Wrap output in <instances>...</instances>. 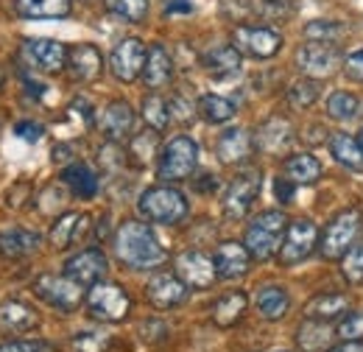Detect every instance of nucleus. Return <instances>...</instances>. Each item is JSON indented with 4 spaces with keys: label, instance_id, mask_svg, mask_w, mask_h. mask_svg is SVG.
Wrapping results in <instances>:
<instances>
[{
    "label": "nucleus",
    "instance_id": "18",
    "mask_svg": "<svg viewBox=\"0 0 363 352\" xmlns=\"http://www.w3.org/2000/svg\"><path fill=\"white\" fill-rule=\"evenodd\" d=\"M40 327V313L28 302L6 299L0 302V333L3 336H26Z\"/></svg>",
    "mask_w": 363,
    "mask_h": 352
},
{
    "label": "nucleus",
    "instance_id": "12",
    "mask_svg": "<svg viewBox=\"0 0 363 352\" xmlns=\"http://www.w3.org/2000/svg\"><path fill=\"white\" fill-rule=\"evenodd\" d=\"M145 53L148 50H145L143 40H137V37L121 40V43L112 48V53H109V70H112V76L118 82H123V84L137 82L143 76V67H145Z\"/></svg>",
    "mask_w": 363,
    "mask_h": 352
},
{
    "label": "nucleus",
    "instance_id": "46",
    "mask_svg": "<svg viewBox=\"0 0 363 352\" xmlns=\"http://www.w3.org/2000/svg\"><path fill=\"white\" fill-rule=\"evenodd\" d=\"M168 104H171V118H177V121H182V123L193 121V115L199 112V106H193V101H187L184 92H177Z\"/></svg>",
    "mask_w": 363,
    "mask_h": 352
},
{
    "label": "nucleus",
    "instance_id": "51",
    "mask_svg": "<svg viewBox=\"0 0 363 352\" xmlns=\"http://www.w3.org/2000/svg\"><path fill=\"white\" fill-rule=\"evenodd\" d=\"M327 352H363V341H344V344H338V347Z\"/></svg>",
    "mask_w": 363,
    "mask_h": 352
},
{
    "label": "nucleus",
    "instance_id": "4",
    "mask_svg": "<svg viewBox=\"0 0 363 352\" xmlns=\"http://www.w3.org/2000/svg\"><path fill=\"white\" fill-rule=\"evenodd\" d=\"M199 165V145L193 137L177 134L160 148V163H157V176L162 182H184L193 176Z\"/></svg>",
    "mask_w": 363,
    "mask_h": 352
},
{
    "label": "nucleus",
    "instance_id": "47",
    "mask_svg": "<svg viewBox=\"0 0 363 352\" xmlns=\"http://www.w3.org/2000/svg\"><path fill=\"white\" fill-rule=\"evenodd\" d=\"M140 339L143 341H148V344H157V341H162V339H168V324H162V321H143L140 324Z\"/></svg>",
    "mask_w": 363,
    "mask_h": 352
},
{
    "label": "nucleus",
    "instance_id": "7",
    "mask_svg": "<svg viewBox=\"0 0 363 352\" xmlns=\"http://www.w3.org/2000/svg\"><path fill=\"white\" fill-rule=\"evenodd\" d=\"M84 291L87 288L79 285L76 280H70L67 274H40L34 280V294L45 305H50L53 310H62V313H73L79 308L87 299Z\"/></svg>",
    "mask_w": 363,
    "mask_h": 352
},
{
    "label": "nucleus",
    "instance_id": "50",
    "mask_svg": "<svg viewBox=\"0 0 363 352\" xmlns=\"http://www.w3.org/2000/svg\"><path fill=\"white\" fill-rule=\"evenodd\" d=\"M14 134H17L20 140H26V143H37V140L43 137V126H40V123H31V121H20V123L14 126Z\"/></svg>",
    "mask_w": 363,
    "mask_h": 352
},
{
    "label": "nucleus",
    "instance_id": "21",
    "mask_svg": "<svg viewBox=\"0 0 363 352\" xmlns=\"http://www.w3.org/2000/svg\"><path fill=\"white\" fill-rule=\"evenodd\" d=\"M67 70L76 82H95L104 73V56L95 45H76L67 50Z\"/></svg>",
    "mask_w": 363,
    "mask_h": 352
},
{
    "label": "nucleus",
    "instance_id": "11",
    "mask_svg": "<svg viewBox=\"0 0 363 352\" xmlns=\"http://www.w3.org/2000/svg\"><path fill=\"white\" fill-rule=\"evenodd\" d=\"M344 56L335 45L330 43H308L296 50V65L299 70L308 76V79H324V76H333L338 67H341Z\"/></svg>",
    "mask_w": 363,
    "mask_h": 352
},
{
    "label": "nucleus",
    "instance_id": "1",
    "mask_svg": "<svg viewBox=\"0 0 363 352\" xmlns=\"http://www.w3.org/2000/svg\"><path fill=\"white\" fill-rule=\"evenodd\" d=\"M112 246H115V258L132 271H151L168 260L165 246L160 243L154 229L143 221H123L115 229Z\"/></svg>",
    "mask_w": 363,
    "mask_h": 352
},
{
    "label": "nucleus",
    "instance_id": "15",
    "mask_svg": "<svg viewBox=\"0 0 363 352\" xmlns=\"http://www.w3.org/2000/svg\"><path fill=\"white\" fill-rule=\"evenodd\" d=\"M106 271H109V260L95 246L82 249V252H76L73 258L65 260V274L70 280H76L79 285H84V288H92L95 282H101L106 277Z\"/></svg>",
    "mask_w": 363,
    "mask_h": 352
},
{
    "label": "nucleus",
    "instance_id": "45",
    "mask_svg": "<svg viewBox=\"0 0 363 352\" xmlns=\"http://www.w3.org/2000/svg\"><path fill=\"white\" fill-rule=\"evenodd\" d=\"M0 352H56V347L45 339H14V341H3Z\"/></svg>",
    "mask_w": 363,
    "mask_h": 352
},
{
    "label": "nucleus",
    "instance_id": "5",
    "mask_svg": "<svg viewBox=\"0 0 363 352\" xmlns=\"http://www.w3.org/2000/svg\"><path fill=\"white\" fill-rule=\"evenodd\" d=\"M87 313H90L95 321H106V324H118L123 319H129L132 313V297L126 294L123 285L118 282H95L90 291H87Z\"/></svg>",
    "mask_w": 363,
    "mask_h": 352
},
{
    "label": "nucleus",
    "instance_id": "52",
    "mask_svg": "<svg viewBox=\"0 0 363 352\" xmlns=\"http://www.w3.org/2000/svg\"><path fill=\"white\" fill-rule=\"evenodd\" d=\"M193 6H190V0H174V3H168V14H174V11H190Z\"/></svg>",
    "mask_w": 363,
    "mask_h": 352
},
{
    "label": "nucleus",
    "instance_id": "13",
    "mask_svg": "<svg viewBox=\"0 0 363 352\" xmlns=\"http://www.w3.org/2000/svg\"><path fill=\"white\" fill-rule=\"evenodd\" d=\"M174 274L179 277L187 288H210L218 274H216V260L204 255L201 249H184L174 260Z\"/></svg>",
    "mask_w": 363,
    "mask_h": 352
},
{
    "label": "nucleus",
    "instance_id": "10",
    "mask_svg": "<svg viewBox=\"0 0 363 352\" xmlns=\"http://www.w3.org/2000/svg\"><path fill=\"white\" fill-rule=\"evenodd\" d=\"M232 45L252 59H272L282 48V34L266 26H238L232 31Z\"/></svg>",
    "mask_w": 363,
    "mask_h": 352
},
{
    "label": "nucleus",
    "instance_id": "8",
    "mask_svg": "<svg viewBox=\"0 0 363 352\" xmlns=\"http://www.w3.org/2000/svg\"><path fill=\"white\" fill-rule=\"evenodd\" d=\"M263 187V174L260 168H246L235 176L224 190V199H221V210L229 221H240L249 216L257 193Z\"/></svg>",
    "mask_w": 363,
    "mask_h": 352
},
{
    "label": "nucleus",
    "instance_id": "49",
    "mask_svg": "<svg viewBox=\"0 0 363 352\" xmlns=\"http://www.w3.org/2000/svg\"><path fill=\"white\" fill-rule=\"evenodd\" d=\"M294 190H296V185H294L288 176H277V179H274V196H277V202L288 204V202L294 199Z\"/></svg>",
    "mask_w": 363,
    "mask_h": 352
},
{
    "label": "nucleus",
    "instance_id": "40",
    "mask_svg": "<svg viewBox=\"0 0 363 352\" xmlns=\"http://www.w3.org/2000/svg\"><path fill=\"white\" fill-rule=\"evenodd\" d=\"M344 34H347V28H344L341 23H330V20H313V23L305 26V37H308L311 43L335 45Z\"/></svg>",
    "mask_w": 363,
    "mask_h": 352
},
{
    "label": "nucleus",
    "instance_id": "54",
    "mask_svg": "<svg viewBox=\"0 0 363 352\" xmlns=\"http://www.w3.org/2000/svg\"><path fill=\"white\" fill-rule=\"evenodd\" d=\"M358 143H361V151H363V129H361V134H358Z\"/></svg>",
    "mask_w": 363,
    "mask_h": 352
},
{
    "label": "nucleus",
    "instance_id": "2",
    "mask_svg": "<svg viewBox=\"0 0 363 352\" xmlns=\"http://www.w3.org/2000/svg\"><path fill=\"white\" fill-rule=\"evenodd\" d=\"M137 213L143 216V221H148V224L174 226V224L187 219L190 207H187V199H184L182 190L171 187V185H157V187H148V190L140 193Z\"/></svg>",
    "mask_w": 363,
    "mask_h": 352
},
{
    "label": "nucleus",
    "instance_id": "44",
    "mask_svg": "<svg viewBox=\"0 0 363 352\" xmlns=\"http://www.w3.org/2000/svg\"><path fill=\"white\" fill-rule=\"evenodd\" d=\"M335 336L344 339V341H361L363 339V313H347V316L338 321Z\"/></svg>",
    "mask_w": 363,
    "mask_h": 352
},
{
    "label": "nucleus",
    "instance_id": "55",
    "mask_svg": "<svg viewBox=\"0 0 363 352\" xmlns=\"http://www.w3.org/2000/svg\"><path fill=\"white\" fill-rule=\"evenodd\" d=\"M274 352H291V350H274Z\"/></svg>",
    "mask_w": 363,
    "mask_h": 352
},
{
    "label": "nucleus",
    "instance_id": "25",
    "mask_svg": "<svg viewBox=\"0 0 363 352\" xmlns=\"http://www.w3.org/2000/svg\"><path fill=\"white\" fill-rule=\"evenodd\" d=\"M252 151H255V137L246 132V129L235 126V129H227V132L218 134L216 154H218V160H221V163H227V165L246 163Z\"/></svg>",
    "mask_w": 363,
    "mask_h": 352
},
{
    "label": "nucleus",
    "instance_id": "16",
    "mask_svg": "<svg viewBox=\"0 0 363 352\" xmlns=\"http://www.w3.org/2000/svg\"><path fill=\"white\" fill-rule=\"evenodd\" d=\"M23 56L28 59L31 67L43 70V73H59L67 67V48L59 40H48V37H34L23 43Z\"/></svg>",
    "mask_w": 363,
    "mask_h": 352
},
{
    "label": "nucleus",
    "instance_id": "38",
    "mask_svg": "<svg viewBox=\"0 0 363 352\" xmlns=\"http://www.w3.org/2000/svg\"><path fill=\"white\" fill-rule=\"evenodd\" d=\"M112 336L104 333V330H84V333H76L70 347L73 352H109L112 350Z\"/></svg>",
    "mask_w": 363,
    "mask_h": 352
},
{
    "label": "nucleus",
    "instance_id": "41",
    "mask_svg": "<svg viewBox=\"0 0 363 352\" xmlns=\"http://www.w3.org/2000/svg\"><path fill=\"white\" fill-rule=\"evenodd\" d=\"M157 145H160V137H157L154 129H148V132L135 134V137H132V143H129V154L135 157L137 165H145L148 160L160 157V154H157Z\"/></svg>",
    "mask_w": 363,
    "mask_h": 352
},
{
    "label": "nucleus",
    "instance_id": "33",
    "mask_svg": "<svg viewBox=\"0 0 363 352\" xmlns=\"http://www.w3.org/2000/svg\"><path fill=\"white\" fill-rule=\"evenodd\" d=\"M350 310V299L344 297V294H318L313 297L311 302H308V308H305V319H316V321H333V319H338L341 313H347Z\"/></svg>",
    "mask_w": 363,
    "mask_h": 352
},
{
    "label": "nucleus",
    "instance_id": "48",
    "mask_svg": "<svg viewBox=\"0 0 363 352\" xmlns=\"http://www.w3.org/2000/svg\"><path fill=\"white\" fill-rule=\"evenodd\" d=\"M344 70H347V76H350V79L363 82V48L361 50H352V53L344 59Z\"/></svg>",
    "mask_w": 363,
    "mask_h": 352
},
{
    "label": "nucleus",
    "instance_id": "9",
    "mask_svg": "<svg viewBox=\"0 0 363 352\" xmlns=\"http://www.w3.org/2000/svg\"><path fill=\"white\" fill-rule=\"evenodd\" d=\"M318 246V229L311 219H296L288 221V229H285V238H282V246L277 252L279 263L282 265H296L302 260H308Z\"/></svg>",
    "mask_w": 363,
    "mask_h": 352
},
{
    "label": "nucleus",
    "instance_id": "29",
    "mask_svg": "<svg viewBox=\"0 0 363 352\" xmlns=\"http://www.w3.org/2000/svg\"><path fill=\"white\" fill-rule=\"evenodd\" d=\"M14 6L28 20H59L70 14L73 0H14Z\"/></svg>",
    "mask_w": 363,
    "mask_h": 352
},
{
    "label": "nucleus",
    "instance_id": "30",
    "mask_svg": "<svg viewBox=\"0 0 363 352\" xmlns=\"http://www.w3.org/2000/svg\"><path fill=\"white\" fill-rule=\"evenodd\" d=\"M70 190H73V196H79V199H92L95 193H98V174L92 171L90 165H84V163H70L62 176H59Z\"/></svg>",
    "mask_w": 363,
    "mask_h": 352
},
{
    "label": "nucleus",
    "instance_id": "3",
    "mask_svg": "<svg viewBox=\"0 0 363 352\" xmlns=\"http://www.w3.org/2000/svg\"><path fill=\"white\" fill-rule=\"evenodd\" d=\"M285 229H288V219L282 210H263L260 216H255V221L246 226V238H243L252 260H272L282 246Z\"/></svg>",
    "mask_w": 363,
    "mask_h": 352
},
{
    "label": "nucleus",
    "instance_id": "31",
    "mask_svg": "<svg viewBox=\"0 0 363 352\" xmlns=\"http://www.w3.org/2000/svg\"><path fill=\"white\" fill-rule=\"evenodd\" d=\"M282 174L288 176L294 185H313L321 176V163L313 154L302 151V154H291L282 165Z\"/></svg>",
    "mask_w": 363,
    "mask_h": 352
},
{
    "label": "nucleus",
    "instance_id": "37",
    "mask_svg": "<svg viewBox=\"0 0 363 352\" xmlns=\"http://www.w3.org/2000/svg\"><path fill=\"white\" fill-rule=\"evenodd\" d=\"M358 109H361L358 95L347 92V89H338V92H333V95L327 98V115H330L333 121H352V118L358 115Z\"/></svg>",
    "mask_w": 363,
    "mask_h": 352
},
{
    "label": "nucleus",
    "instance_id": "14",
    "mask_svg": "<svg viewBox=\"0 0 363 352\" xmlns=\"http://www.w3.org/2000/svg\"><path fill=\"white\" fill-rule=\"evenodd\" d=\"M187 294H190V288L171 271H157L145 285V299L157 310L179 308V305H184Z\"/></svg>",
    "mask_w": 363,
    "mask_h": 352
},
{
    "label": "nucleus",
    "instance_id": "42",
    "mask_svg": "<svg viewBox=\"0 0 363 352\" xmlns=\"http://www.w3.org/2000/svg\"><path fill=\"white\" fill-rule=\"evenodd\" d=\"M341 274L350 285H363V241H355L341 258Z\"/></svg>",
    "mask_w": 363,
    "mask_h": 352
},
{
    "label": "nucleus",
    "instance_id": "23",
    "mask_svg": "<svg viewBox=\"0 0 363 352\" xmlns=\"http://www.w3.org/2000/svg\"><path fill=\"white\" fill-rule=\"evenodd\" d=\"M143 82L148 89H162L174 82V59L165 50V45H151L145 53V67H143Z\"/></svg>",
    "mask_w": 363,
    "mask_h": 352
},
{
    "label": "nucleus",
    "instance_id": "39",
    "mask_svg": "<svg viewBox=\"0 0 363 352\" xmlns=\"http://www.w3.org/2000/svg\"><path fill=\"white\" fill-rule=\"evenodd\" d=\"M104 6L126 23H143L148 14V0H104Z\"/></svg>",
    "mask_w": 363,
    "mask_h": 352
},
{
    "label": "nucleus",
    "instance_id": "6",
    "mask_svg": "<svg viewBox=\"0 0 363 352\" xmlns=\"http://www.w3.org/2000/svg\"><path fill=\"white\" fill-rule=\"evenodd\" d=\"M363 226V216L358 207L352 210H341L335 219L327 224V229L321 232V241H318V249L327 260H341L350 246L358 241Z\"/></svg>",
    "mask_w": 363,
    "mask_h": 352
},
{
    "label": "nucleus",
    "instance_id": "34",
    "mask_svg": "<svg viewBox=\"0 0 363 352\" xmlns=\"http://www.w3.org/2000/svg\"><path fill=\"white\" fill-rule=\"evenodd\" d=\"M196 106H199L201 121H207V123H213V126L227 123V121L235 118V104H232L229 98H224V95H216V92L201 95V98L196 101Z\"/></svg>",
    "mask_w": 363,
    "mask_h": 352
},
{
    "label": "nucleus",
    "instance_id": "19",
    "mask_svg": "<svg viewBox=\"0 0 363 352\" xmlns=\"http://www.w3.org/2000/svg\"><path fill=\"white\" fill-rule=\"evenodd\" d=\"M216 274L221 280H240L249 274V265H252V255L246 249V243H238V241H224L216 255Z\"/></svg>",
    "mask_w": 363,
    "mask_h": 352
},
{
    "label": "nucleus",
    "instance_id": "35",
    "mask_svg": "<svg viewBox=\"0 0 363 352\" xmlns=\"http://www.w3.org/2000/svg\"><path fill=\"white\" fill-rule=\"evenodd\" d=\"M330 154L335 157V163H341V165H347V168H363V151H361L358 137L335 132L330 137Z\"/></svg>",
    "mask_w": 363,
    "mask_h": 352
},
{
    "label": "nucleus",
    "instance_id": "20",
    "mask_svg": "<svg viewBox=\"0 0 363 352\" xmlns=\"http://www.w3.org/2000/svg\"><path fill=\"white\" fill-rule=\"evenodd\" d=\"M40 246H43L40 232H31V229H23V226L0 229V258H3V260H23V258H31Z\"/></svg>",
    "mask_w": 363,
    "mask_h": 352
},
{
    "label": "nucleus",
    "instance_id": "28",
    "mask_svg": "<svg viewBox=\"0 0 363 352\" xmlns=\"http://www.w3.org/2000/svg\"><path fill=\"white\" fill-rule=\"evenodd\" d=\"M246 308H249V297L243 291H229L224 297H218L216 305H213V321H216V327H221V330L235 327L243 319Z\"/></svg>",
    "mask_w": 363,
    "mask_h": 352
},
{
    "label": "nucleus",
    "instance_id": "27",
    "mask_svg": "<svg viewBox=\"0 0 363 352\" xmlns=\"http://www.w3.org/2000/svg\"><path fill=\"white\" fill-rule=\"evenodd\" d=\"M255 308L266 321H279L291 310V297L282 285H263L255 294Z\"/></svg>",
    "mask_w": 363,
    "mask_h": 352
},
{
    "label": "nucleus",
    "instance_id": "22",
    "mask_svg": "<svg viewBox=\"0 0 363 352\" xmlns=\"http://www.w3.org/2000/svg\"><path fill=\"white\" fill-rule=\"evenodd\" d=\"M90 232V216L87 213H65L50 226V246L53 249H70Z\"/></svg>",
    "mask_w": 363,
    "mask_h": 352
},
{
    "label": "nucleus",
    "instance_id": "32",
    "mask_svg": "<svg viewBox=\"0 0 363 352\" xmlns=\"http://www.w3.org/2000/svg\"><path fill=\"white\" fill-rule=\"evenodd\" d=\"M333 341V330L327 321H316V319H305V324L296 333V344L302 352H327Z\"/></svg>",
    "mask_w": 363,
    "mask_h": 352
},
{
    "label": "nucleus",
    "instance_id": "17",
    "mask_svg": "<svg viewBox=\"0 0 363 352\" xmlns=\"http://www.w3.org/2000/svg\"><path fill=\"white\" fill-rule=\"evenodd\" d=\"M95 123L109 143H123L132 137V129H135V109L129 101H109L95 118Z\"/></svg>",
    "mask_w": 363,
    "mask_h": 352
},
{
    "label": "nucleus",
    "instance_id": "24",
    "mask_svg": "<svg viewBox=\"0 0 363 352\" xmlns=\"http://www.w3.org/2000/svg\"><path fill=\"white\" fill-rule=\"evenodd\" d=\"M294 143V126L285 118H269L257 134H255V148H260L263 154H282L288 151Z\"/></svg>",
    "mask_w": 363,
    "mask_h": 352
},
{
    "label": "nucleus",
    "instance_id": "36",
    "mask_svg": "<svg viewBox=\"0 0 363 352\" xmlns=\"http://www.w3.org/2000/svg\"><path fill=\"white\" fill-rule=\"evenodd\" d=\"M140 112H143V121L148 123V129H154V132H162L171 123V104L160 92H148L143 98Z\"/></svg>",
    "mask_w": 363,
    "mask_h": 352
},
{
    "label": "nucleus",
    "instance_id": "26",
    "mask_svg": "<svg viewBox=\"0 0 363 352\" xmlns=\"http://www.w3.org/2000/svg\"><path fill=\"white\" fill-rule=\"evenodd\" d=\"M240 50L235 45H216L204 53V70L216 79H229L240 73Z\"/></svg>",
    "mask_w": 363,
    "mask_h": 352
},
{
    "label": "nucleus",
    "instance_id": "43",
    "mask_svg": "<svg viewBox=\"0 0 363 352\" xmlns=\"http://www.w3.org/2000/svg\"><path fill=\"white\" fill-rule=\"evenodd\" d=\"M318 95H321V87H318L316 79H302V82L291 84V89H288V101H291V106H296V109L313 106L318 101Z\"/></svg>",
    "mask_w": 363,
    "mask_h": 352
},
{
    "label": "nucleus",
    "instance_id": "53",
    "mask_svg": "<svg viewBox=\"0 0 363 352\" xmlns=\"http://www.w3.org/2000/svg\"><path fill=\"white\" fill-rule=\"evenodd\" d=\"M3 84H6V73L0 70V89H3Z\"/></svg>",
    "mask_w": 363,
    "mask_h": 352
}]
</instances>
